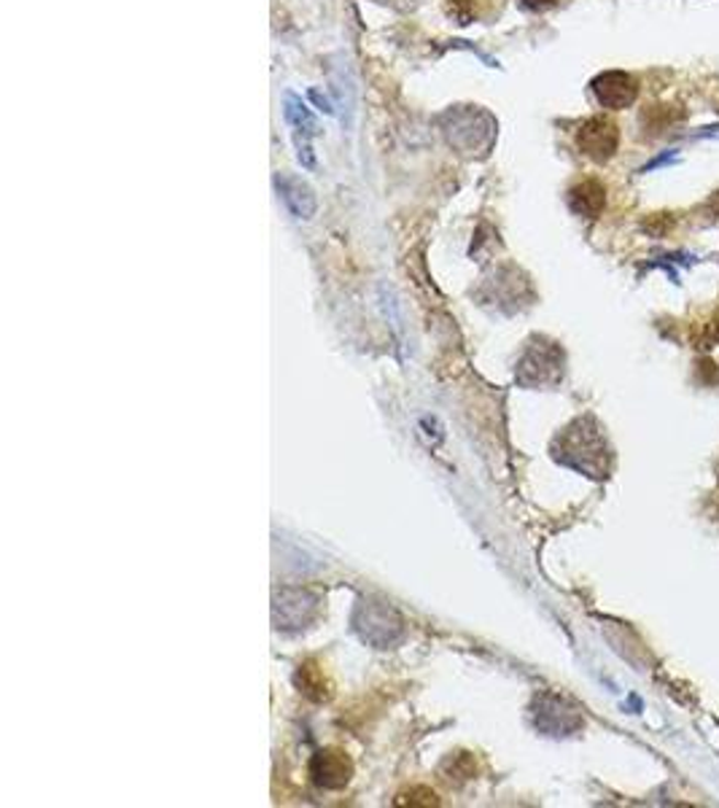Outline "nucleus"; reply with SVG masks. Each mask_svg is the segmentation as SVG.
<instances>
[{"label": "nucleus", "instance_id": "obj_2", "mask_svg": "<svg viewBox=\"0 0 719 808\" xmlns=\"http://www.w3.org/2000/svg\"><path fill=\"white\" fill-rule=\"evenodd\" d=\"M353 622L361 639L380 647V650L396 644L404 633L402 617L389 604L380 602H361L359 609H356Z\"/></svg>", "mask_w": 719, "mask_h": 808}, {"label": "nucleus", "instance_id": "obj_6", "mask_svg": "<svg viewBox=\"0 0 719 808\" xmlns=\"http://www.w3.org/2000/svg\"><path fill=\"white\" fill-rule=\"evenodd\" d=\"M316 606L318 598L307 591H296V587H289V591L278 593L276 598V622L278 628L287 626V620L291 617V626L289 628H300L305 622H311V617L316 615Z\"/></svg>", "mask_w": 719, "mask_h": 808}, {"label": "nucleus", "instance_id": "obj_7", "mask_svg": "<svg viewBox=\"0 0 719 808\" xmlns=\"http://www.w3.org/2000/svg\"><path fill=\"white\" fill-rule=\"evenodd\" d=\"M569 205H572L576 216L596 218L606 205L604 183L596 181V178H585V181L574 183V187L569 189Z\"/></svg>", "mask_w": 719, "mask_h": 808}, {"label": "nucleus", "instance_id": "obj_5", "mask_svg": "<svg viewBox=\"0 0 719 808\" xmlns=\"http://www.w3.org/2000/svg\"><path fill=\"white\" fill-rule=\"evenodd\" d=\"M350 774H353V763H350L348 754L340 750H324L311 760L313 782L324 789L346 787L350 782Z\"/></svg>", "mask_w": 719, "mask_h": 808}, {"label": "nucleus", "instance_id": "obj_12", "mask_svg": "<svg viewBox=\"0 0 719 808\" xmlns=\"http://www.w3.org/2000/svg\"><path fill=\"white\" fill-rule=\"evenodd\" d=\"M709 211H711V213H715V216H719V192L715 194V198H711V200H709Z\"/></svg>", "mask_w": 719, "mask_h": 808}, {"label": "nucleus", "instance_id": "obj_10", "mask_svg": "<svg viewBox=\"0 0 719 808\" xmlns=\"http://www.w3.org/2000/svg\"><path fill=\"white\" fill-rule=\"evenodd\" d=\"M704 343H709V346H715V343H719V311L711 316L709 324L704 326Z\"/></svg>", "mask_w": 719, "mask_h": 808}, {"label": "nucleus", "instance_id": "obj_9", "mask_svg": "<svg viewBox=\"0 0 719 808\" xmlns=\"http://www.w3.org/2000/svg\"><path fill=\"white\" fill-rule=\"evenodd\" d=\"M448 14L453 16L459 25H469L478 16V3L474 0H448Z\"/></svg>", "mask_w": 719, "mask_h": 808}, {"label": "nucleus", "instance_id": "obj_3", "mask_svg": "<svg viewBox=\"0 0 719 808\" xmlns=\"http://www.w3.org/2000/svg\"><path fill=\"white\" fill-rule=\"evenodd\" d=\"M576 146L593 162H606L620 146V127L609 116H591L576 130Z\"/></svg>", "mask_w": 719, "mask_h": 808}, {"label": "nucleus", "instance_id": "obj_4", "mask_svg": "<svg viewBox=\"0 0 719 808\" xmlns=\"http://www.w3.org/2000/svg\"><path fill=\"white\" fill-rule=\"evenodd\" d=\"M591 89L604 109L622 111L628 105H633L636 94H639V81H636V76L626 74V70H606V74L593 79Z\"/></svg>", "mask_w": 719, "mask_h": 808}, {"label": "nucleus", "instance_id": "obj_11", "mask_svg": "<svg viewBox=\"0 0 719 808\" xmlns=\"http://www.w3.org/2000/svg\"><path fill=\"white\" fill-rule=\"evenodd\" d=\"M520 3L531 11H544V9H552L558 0H520Z\"/></svg>", "mask_w": 719, "mask_h": 808}, {"label": "nucleus", "instance_id": "obj_1", "mask_svg": "<svg viewBox=\"0 0 719 808\" xmlns=\"http://www.w3.org/2000/svg\"><path fill=\"white\" fill-rule=\"evenodd\" d=\"M442 133L448 144L459 148L461 154H485L491 152L493 138H496V124L488 114L478 109H456L448 111L442 119Z\"/></svg>", "mask_w": 719, "mask_h": 808}, {"label": "nucleus", "instance_id": "obj_8", "mask_svg": "<svg viewBox=\"0 0 719 808\" xmlns=\"http://www.w3.org/2000/svg\"><path fill=\"white\" fill-rule=\"evenodd\" d=\"M276 183L283 202H287L294 216L311 218L316 213V194H313V189L305 181H300L294 176H278Z\"/></svg>", "mask_w": 719, "mask_h": 808}]
</instances>
